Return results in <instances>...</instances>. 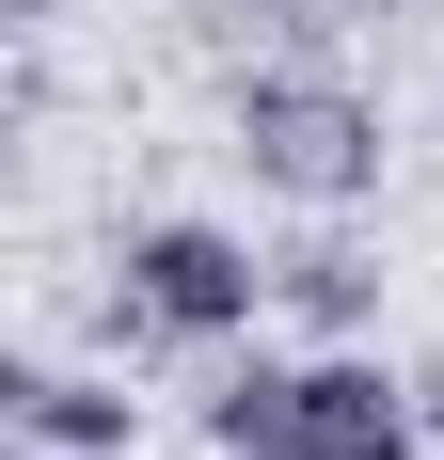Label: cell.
<instances>
[{"instance_id":"3","label":"cell","mask_w":444,"mask_h":460,"mask_svg":"<svg viewBox=\"0 0 444 460\" xmlns=\"http://www.w3.org/2000/svg\"><path fill=\"white\" fill-rule=\"evenodd\" d=\"M302 460H413V413H397V381L365 349H317L302 366Z\"/></svg>"},{"instance_id":"8","label":"cell","mask_w":444,"mask_h":460,"mask_svg":"<svg viewBox=\"0 0 444 460\" xmlns=\"http://www.w3.org/2000/svg\"><path fill=\"white\" fill-rule=\"evenodd\" d=\"M32 460H48V445H32Z\"/></svg>"},{"instance_id":"2","label":"cell","mask_w":444,"mask_h":460,"mask_svg":"<svg viewBox=\"0 0 444 460\" xmlns=\"http://www.w3.org/2000/svg\"><path fill=\"white\" fill-rule=\"evenodd\" d=\"M111 270H128V318H143V333H207V349H222V333L270 318V254L222 238V223H143Z\"/></svg>"},{"instance_id":"6","label":"cell","mask_w":444,"mask_h":460,"mask_svg":"<svg viewBox=\"0 0 444 460\" xmlns=\"http://www.w3.org/2000/svg\"><path fill=\"white\" fill-rule=\"evenodd\" d=\"M270 302H286V318H317V333H365V302H381V286H365L350 238H302V254H270Z\"/></svg>"},{"instance_id":"7","label":"cell","mask_w":444,"mask_h":460,"mask_svg":"<svg viewBox=\"0 0 444 460\" xmlns=\"http://www.w3.org/2000/svg\"><path fill=\"white\" fill-rule=\"evenodd\" d=\"M429 429H444V397H429Z\"/></svg>"},{"instance_id":"1","label":"cell","mask_w":444,"mask_h":460,"mask_svg":"<svg viewBox=\"0 0 444 460\" xmlns=\"http://www.w3.org/2000/svg\"><path fill=\"white\" fill-rule=\"evenodd\" d=\"M238 159L286 207H350V190H381V111L350 80H238Z\"/></svg>"},{"instance_id":"5","label":"cell","mask_w":444,"mask_h":460,"mask_svg":"<svg viewBox=\"0 0 444 460\" xmlns=\"http://www.w3.org/2000/svg\"><path fill=\"white\" fill-rule=\"evenodd\" d=\"M207 445L222 460H302V366H222L207 381Z\"/></svg>"},{"instance_id":"4","label":"cell","mask_w":444,"mask_h":460,"mask_svg":"<svg viewBox=\"0 0 444 460\" xmlns=\"http://www.w3.org/2000/svg\"><path fill=\"white\" fill-rule=\"evenodd\" d=\"M16 429H32L48 460H128V381H95V366H16Z\"/></svg>"}]
</instances>
